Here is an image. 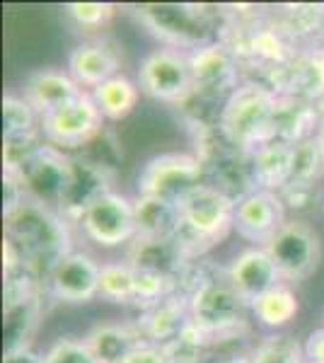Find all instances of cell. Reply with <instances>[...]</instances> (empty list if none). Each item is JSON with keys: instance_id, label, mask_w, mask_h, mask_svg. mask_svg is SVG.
<instances>
[{"instance_id": "obj_13", "label": "cell", "mask_w": 324, "mask_h": 363, "mask_svg": "<svg viewBox=\"0 0 324 363\" xmlns=\"http://www.w3.org/2000/svg\"><path fill=\"white\" fill-rule=\"evenodd\" d=\"M99 274H102V264H97L95 257L73 250L58 262L49 279L44 281L46 294L58 303L85 306L99 296Z\"/></svg>"}, {"instance_id": "obj_1", "label": "cell", "mask_w": 324, "mask_h": 363, "mask_svg": "<svg viewBox=\"0 0 324 363\" xmlns=\"http://www.w3.org/2000/svg\"><path fill=\"white\" fill-rule=\"evenodd\" d=\"M5 238L22 257V267L34 279L46 281L54 267L70 250L68 220L58 211L25 196L15 208L5 211Z\"/></svg>"}, {"instance_id": "obj_31", "label": "cell", "mask_w": 324, "mask_h": 363, "mask_svg": "<svg viewBox=\"0 0 324 363\" xmlns=\"http://www.w3.org/2000/svg\"><path fill=\"white\" fill-rule=\"evenodd\" d=\"M39 363H97L85 339L61 337L44 351Z\"/></svg>"}, {"instance_id": "obj_2", "label": "cell", "mask_w": 324, "mask_h": 363, "mask_svg": "<svg viewBox=\"0 0 324 363\" xmlns=\"http://www.w3.org/2000/svg\"><path fill=\"white\" fill-rule=\"evenodd\" d=\"M276 92L259 80H245L230 95L218 114V133L228 145L242 153H255L274 140Z\"/></svg>"}, {"instance_id": "obj_37", "label": "cell", "mask_w": 324, "mask_h": 363, "mask_svg": "<svg viewBox=\"0 0 324 363\" xmlns=\"http://www.w3.org/2000/svg\"><path fill=\"white\" fill-rule=\"evenodd\" d=\"M218 363H255V361H252V356H247V354H235V356H228V359H223Z\"/></svg>"}, {"instance_id": "obj_6", "label": "cell", "mask_w": 324, "mask_h": 363, "mask_svg": "<svg viewBox=\"0 0 324 363\" xmlns=\"http://www.w3.org/2000/svg\"><path fill=\"white\" fill-rule=\"evenodd\" d=\"M274 259L284 284L308 281L322 264V238L310 223L288 218L276 238L264 247Z\"/></svg>"}, {"instance_id": "obj_15", "label": "cell", "mask_w": 324, "mask_h": 363, "mask_svg": "<svg viewBox=\"0 0 324 363\" xmlns=\"http://www.w3.org/2000/svg\"><path fill=\"white\" fill-rule=\"evenodd\" d=\"M225 279L247 306H252L259 296H264L274 286L284 284L274 259L264 247H247L238 252L225 269Z\"/></svg>"}, {"instance_id": "obj_32", "label": "cell", "mask_w": 324, "mask_h": 363, "mask_svg": "<svg viewBox=\"0 0 324 363\" xmlns=\"http://www.w3.org/2000/svg\"><path fill=\"white\" fill-rule=\"evenodd\" d=\"M114 13H116V8L111 3H68L66 5V15L78 27H85V29L107 27Z\"/></svg>"}, {"instance_id": "obj_28", "label": "cell", "mask_w": 324, "mask_h": 363, "mask_svg": "<svg viewBox=\"0 0 324 363\" xmlns=\"http://www.w3.org/2000/svg\"><path fill=\"white\" fill-rule=\"evenodd\" d=\"M39 124H41V116L34 112L32 104L22 95L3 97V136L5 138L41 133Z\"/></svg>"}, {"instance_id": "obj_4", "label": "cell", "mask_w": 324, "mask_h": 363, "mask_svg": "<svg viewBox=\"0 0 324 363\" xmlns=\"http://www.w3.org/2000/svg\"><path fill=\"white\" fill-rule=\"evenodd\" d=\"M247 308L228 279L201 277L189 289V322L216 342L247 330Z\"/></svg>"}, {"instance_id": "obj_16", "label": "cell", "mask_w": 324, "mask_h": 363, "mask_svg": "<svg viewBox=\"0 0 324 363\" xmlns=\"http://www.w3.org/2000/svg\"><path fill=\"white\" fill-rule=\"evenodd\" d=\"M126 262L135 269L143 272H155L162 277H169L179 284H184L186 277L191 274V259L184 245L177 240H148V238H135L128 245Z\"/></svg>"}, {"instance_id": "obj_21", "label": "cell", "mask_w": 324, "mask_h": 363, "mask_svg": "<svg viewBox=\"0 0 324 363\" xmlns=\"http://www.w3.org/2000/svg\"><path fill=\"white\" fill-rule=\"evenodd\" d=\"M320 104L293 95H276L274 138H281L286 143H300L305 138H312L320 126Z\"/></svg>"}, {"instance_id": "obj_39", "label": "cell", "mask_w": 324, "mask_h": 363, "mask_svg": "<svg viewBox=\"0 0 324 363\" xmlns=\"http://www.w3.org/2000/svg\"><path fill=\"white\" fill-rule=\"evenodd\" d=\"M308 363H315V361H308Z\"/></svg>"}, {"instance_id": "obj_33", "label": "cell", "mask_w": 324, "mask_h": 363, "mask_svg": "<svg viewBox=\"0 0 324 363\" xmlns=\"http://www.w3.org/2000/svg\"><path fill=\"white\" fill-rule=\"evenodd\" d=\"M281 199H284L286 208H296V211H305L310 208V203L317 199V184H288L284 191H281Z\"/></svg>"}, {"instance_id": "obj_36", "label": "cell", "mask_w": 324, "mask_h": 363, "mask_svg": "<svg viewBox=\"0 0 324 363\" xmlns=\"http://www.w3.org/2000/svg\"><path fill=\"white\" fill-rule=\"evenodd\" d=\"M320 126H317V133H315V138H317V143H320V148H322V155H324V102L320 104Z\"/></svg>"}, {"instance_id": "obj_34", "label": "cell", "mask_w": 324, "mask_h": 363, "mask_svg": "<svg viewBox=\"0 0 324 363\" xmlns=\"http://www.w3.org/2000/svg\"><path fill=\"white\" fill-rule=\"evenodd\" d=\"M126 363H172V356H169L167 347L143 342L131 356H128Z\"/></svg>"}, {"instance_id": "obj_29", "label": "cell", "mask_w": 324, "mask_h": 363, "mask_svg": "<svg viewBox=\"0 0 324 363\" xmlns=\"http://www.w3.org/2000/svg\"><path fill=\"white\" fill-rule=\"evenodd\" d=\"M255 363H308L305 347L291 335H269L252 351Z\"/></svg>"}, {"instance_id": "obj_3", "label": "cell", "mask_w": 324, "mask_h": 363, "mask_svg": "<svg viewBox=\"0 0 324 363\" xmlns=\"http://www.w3.org/2000/svg\"><path fill=\"white\" fill-rule=\"evenodd\" d=\"M181 233L179 242L189 252L191 259H199L230 230H235V208L238 201L220 191L211 182H201L179 199Z\"/></svg>"}, {"instance_id": "obj_23", "label": "cell", "mask_w": 324, "mask_h": 363, "mask_svg": "<svg viewBox=\"0 0 324 363\" xmlns=\"http://www.w3.org/2000/svg\"><path fill=\"white\" fill-rule=\"evenodd\" d=\"M252 177L257 189L281 194L293 177V143L274 138L257 148L252 153Z\"/></svg>"}, {"instance_id": "obj_22", "label": "cell", "mask_w": 324, "mask_h": 363, "mask_svg": "<svg viewBox=\"0 0 324 363\" xmlns=\"http://www.w3.org/2000/svg\"><path fill=\"white\" fill-rule=\"evenodd\" d=\"M82 339L97 363H126L128 356L145 342L133 322H99Z\"/></svg>"}, {"instance_id": "obj_9", "label": "cell", "mask_w": 324, "mask_h": 363, "mask_svg": "<svg viewBox=\"0 0 324 363\" xmlns=\"http://www.w3.org/2000/svg\"><path fill=\"white\" fill-rule=\"evenodd\" d=\"M104 121L107 119L99 112L90 92H82L66 107L41 116L39 131L46 145H54L66 153V150H78L82 145H90L102 133Z\"/></svg>"}, {"instance_id": "obj_30", "label": "cell", "mask_w": 324, "mask_h": 363, "mask_svg": "<svg viewBox=\"0 0 324 363\" xmlns=\"http://www.w3.org/2000/svg\"><path fill=\"white\" fill-rule=\"evenodd\" d=\"M324 174V155L317 138L293 143V184H317Z\"/></svg>"}, {"instance_id": "obj_24", "label": "cell", "mask_w": 324, "mask_h": 363, "mask_svg": "<svg viewBox=\"0 0 324 363\" xmlns=\"http://www.w3.org/2000/svg\"><path fill=\"white\" fill-rule=\"evenodd\" d=\"M135 238L148 240H177L181 233V216L179 206L172 201L155 196H135Z\"/></svg>"}, {"instance_id": "obj_8", "label": "cell", "mask_w": 324, "mask_h": 363, "mask_svg": "<svg viewBox=\"0 0 324 363\" xmlns=\"http://www.w3.org/2000/svg\"><path fill=\"white\" fill-rule=\"evenodd\" d=\"M138 87L143 95L164 104H184L194 92L186 51L152 49L138 66Z\"/></svg>"}, {"instance_id": "obj_7", "label": "cell", "mask_w": 324, "mask_h": 363, "mask_svg": "<svg viewBox=\"0 0 324 363\" xmlns=\"http://www.w3.org/2000/svg\"><path fill=\"white\" fill-rule=\"evenodd\" d=\"M203 162L194 153H160L150 157L138 172L135 191L138 196H155L179 203V199L203 182Z\"/></svg>"}, {"instance_id": "obj_35", "label": "cell", "mask_w": 324, "mask_h": 363, "mask_svg": "<svg viewBox=\"0 0 324 363\" xmlns=\"http://www.w3.org/2000/svg\"><path fill=\"white\" fill-rule=\"evenodd\" d=\"M303 347H305V359L315 361V363H324V327L312 330Z\"/></svg>"}, {"instance_id": "obj_5", "label": "cell", "mask_w": 324, "mask_h": 363, "mask_svg": "<svg viewBox=\"0 0 324 363\" xmlns=\"http://www.w3.org/2000/svg\"><path fill=\"white\" fill-rule=\"evenodd\" d=\"M135 17L155 34L167 49H199L203 44L216 42L213 39V22L203 8L194 5H138Z\"/></svg>"}, {"instance_id": "obj_12", "label": "cell", "mask_w": 324, "mask_h": 363, "mask_svg": "<svg viewBox=\"0 0 324 363\" xmlns=\"http://www.w3.org/2000/svg\"><path fill=\"white\" fill-rule=\"evenodd\" d=\"M15 177L20 179L29 199L58 211L68 194L70 177H73V157L54 145H41Z\"/></svg>"}, {"instance_id": "obj_38", "label": "cell", "mask_w": 324, "mask_h": 363, "mask_svg": "<svg viewBox=\"0 0 324 363\" xmlns=\"http://www.w3.org/2000/svg\"><path fill=\"white\" fill-rule=\"evenodd\" d=\"M322 42H324V10H322Z\"/></svg>"}, {"instance_id": "obj_25", "label": "cell", "mask_w": 324, "mask_h": 363, "mask_svg": "<svg viewBox=\"0 0 324 363\" xmlns=\"http://www.w3.org/2000/svg\"><path fill=\"white\" fill-rule=\"evenodd\" d=\"M92 99L97 102L99 112L107 121H121L135 109L140 97V87L138 80H131L128 75H114L107 83H102L99 87L90 92Z\"/></svg>"}, {"instance_id": "obj_20", "label": "cell", "mask_w": 324, "mask_h": 363, "mask_svg": "<svg viewBox=\"0 0 324 363\" xmlns=\"http://www.w3.org/2000/svg\"><path fill=\"white\" fill-rule=\"evenodd\" d=\"M68 73L85 92L107 83L109 78L121 73V58L111 46L102 42L78 44L68 56Z\"/></svg>"}, {"instance_id": "obj_19", "label": "cell", "mask_w": 324, "mask_h": 363, "mask_svg": "<svg viewBox=\"0 0 324 363\" xmlns=\"http://www.w3.org/2000/svg\"><path fill=\"white\" fill-rule=\"evenodd\" d=\"M82 87L70 78L68 70L61 68H39L27 75L22 97L32 104L39 116H46L82 95Z\"/></svg>"}, {"instance_id": "obj_11", "label": "cell", "mask_w": 324, "mask_h": 363, "mask_svg": "<svg viewBox=\"0 0 324 363\" xmlns=\"http://www.w3.org/2000/svg\"><path fill=\"white\" fill-rule=\"evenodd\" d=\"M80 228L85 238L97 247L114 250L121 245H131L138 235L133 199L114 189L107 191L85 211V216L80 218Z\"/></svg>"}, {"instance_id": "obj_17", "label": "cell", "mask_w": 324, "mask_h": 363, "mask_svg": "<svg viewBox=\"0 0 324 363\" xmlns=\"http://www.w3.org/2000/svg\"><path fill=\"white\" fill-rule=\"evenodd\" d=\"M111 191V174L109 167L102 165L90 157H73V177H70L68 194L63 199L58 213L68 220L75 223L85 216V211L97 201L99 196H104Z\"/></svg>"}, {"instance_id": "obj_26", "label": "cell", "mask_w": 324, "mask_h": 363, "mask_svg": "<svg viewBox=\"0 0 324 363\" xmlns=\"http://www.w3.org/2000/svg\"><path fill=\"white\" fill-rule=\"evenodd\" d=\"M250 310L262 327L281 330V327L291 325V322L296 320V315L300 313V301L291 286L279 284L271 291H267L264 296H259L250 306Z\"/></svg>"}, {"instance_id": "obj_10", "label": "cell", "mask_w": 324, "mask_h": 363, "mask_svg": "<svg viewBox=\"0 0 324 363\" xmlns=\"http://www.w3.org/2000/svg\"><path fill=\"white\" fill-rule=\"evenodd\" d=\"M191 68V80H194V92L191 97H203V99H225L238 90L240 85V63L238 54L233 49L216 39L211 44H203L194 51H186Z\"/></svg>"}, {"instance_id": "obj_14", "label": "cell", "mask_w": 324, "mask_h": 363, "mask_svg": "<svg viewBox=\"0 0 324 363\" xmlns=\"http://www.w3.org/2000/svg\"><path fill=\"white\" fill-rule=\"evenodd\" d=\"M286 203L281 194L269 189H255L238 201L235 208V233L252 242V247H267L276 233L286 225Z\"/></svg>"}, {"instance_id": "obj_27", "label": "cell", "mask_w": 324, "mask_h": 363, "mask_svg": "<svg viewBox=\"0 0 324 363\" xmlns=\"http://www.w3.org/2000/svg\"><path fill=\"white\" fill-rule=\"evenodd\" d=\"M99 298L116 306H138V274L126 259L102 264Z\"/></svg>"}, {"instance_id": "obj_18", "label": "cell", "mask_w": 324, "mask_h": 363, "mask_svg": "<svg viewBox=\"0 0 324 363\" xmlns=\"http://www.w3.org/2000/svg\"><path fill=\"white\" fill-rule=\"evenodd\" d=\"M133 325L145 342L167 347L189 325V291H177L155 306L143 308Z\"/></svg>"}]
</instances>
